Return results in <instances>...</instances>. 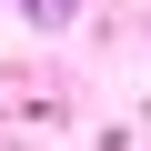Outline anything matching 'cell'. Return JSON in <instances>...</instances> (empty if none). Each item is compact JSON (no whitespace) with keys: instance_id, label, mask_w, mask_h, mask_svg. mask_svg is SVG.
<instances>
[{"instance_id":"cell-1","label":"cell","mask_w":151,"mask_h":151,"mask_svg":"<svg viewBox=\"0 0 151 151\" xmlns=\"http://www.w3.org/2000/svg\"><path fill=\"white\" fill-rule=\"evenodd\" d=\"M30 10H40V20H60V10H70V0H30Z\"/></svg>"}]
</instances>
